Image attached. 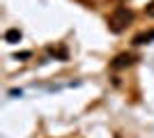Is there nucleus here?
<instances>
[{"instance_id":"obj_1","label":"nucleus","mask_w":154,"mask_h":138,"mask_svg":"<svg viewBox=\"0 0 154 138\" xmlns=\"http://www.w3.org/2000/svg\"><path fill=\"white\" fill-rule=\"evenodd\" d=\"M131 21H134V12L127 9V7H117L115 12H113V16H110V21H108V28H110V32L117 35V32H122Z\"/></svg>"},{"instance_id":"obj_2","label":"nucleus","mask_w":154,"mask_h":138,"mask_svg":"<svg viewBox=\"0 0 154 138\" xmlns=\"http://www.w3.org/2000/svg\"><path fill=\"white\" fill-rule=\"evenodd\" d=\"M134 62H136V55H131V53H120V55L110 62V67H113V69H124V67L134 65Z\"/></svg>"},{"instance_id":"obj_3","label":"nucleus","mask_w":154,"mask_h":138,"mask_svg":"<svg viewBox=\"0 0 154 138\" xmlns=\"http://www.w3.org/2000/svg\"><path fill=\"white\" fill-rule=\"evenodd\" d=\"M154 39V30H147V32H140L134 37V44L136 46H143V44H149V41Z\"/></svg>"},{"instance_id":"obj_4","label":"nucleus","mask_w":154,"mask_h":138,"mask_svg":"<svg viewBox=\"0 0 154 138\" xmlns=\"http://www.w3.org/2000/svg\"><path fill=\"white\" fill-rule=\"evenodd\" d=\"M5 39L9 41V44H16V41L21 39V30L19 28H9V30L5 32Z\"/></svg>"},{"instance_id":"obj_5","label":"nucleus","mask_w":154,"mask_h":138,"mask_svg":"<svg viewBox=\"0 0 154 138\" xmlns=\"http://www.w3.org/2000/svg\"><path fill=\"white\" fill-rule=\"evenodd\" d=\"M14 58H16V60H26V58H30V51H23V53H16V55H14Z\"/></svg>"},{"instance_id":"obj_6","label":"nucleus","mask_w":154,"mask_h":138,"mask_svg":"<svg viewBox=\"0 0 154 138\" xmlns=\"http://www.w3.org/2000/svg\"><path fill=\"white\" fill-rule=\"evenodd\" d=\"M145 12H147V16H152V19H154V0L147 5V9H145Z\"/></svg>"}]
</instances>
